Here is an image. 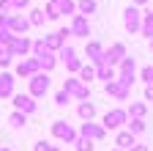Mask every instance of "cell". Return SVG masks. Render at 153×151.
<instances>
[{"label": "cell", "instance_id": "obj_47", "mask_svg": "<svg viewBox=\"0 0 153 151\" xmlns=\"http://www.w3.org/2000/svg\"><path fill=\"white\" fill-rule=\"evenodd\" d=\"M112 151H123V148H112Z\"/></svg>", "mask_w": 153, "mask_h": 151}, {"label": "cell", "instance_id": "obj_15", "mask_svg": "<svg viewBox=\"0 0 153 151\" xmlns=\"http://www.w3.org/2000/svg\"><path fill=\"white\" fill-rule=\"evenodd\" d=\"M104 93H107V96H115V99H120V102H126L131 91H128V88H123V85L118 83V77H115V80L104 83Z\"/></svg>", "mask_w": 153, "mask_h": 151}, {"label": "cell", "instance_id": "obj_12", "mask_svg": "<svg viewBox=\"0 0 153 151\" xmlns=\"http://www.w3.org/2000/svg\"><path fill=\"white\" fill-rule=\"evenodd\" d=\"M123 58H126V44L123 41H115L109 50H104V63H109V66H118Z\"/></svg>", "mask_w": 153, "mask_h": 151}, {"label": "cell", "instance_id": "obj_24", "mask_svg": "<svg viewBox=\"0 0 153 151\" xmlns=\"http://www.w3.org/2000/svg\"><path fill=\"white\" fill-rule=\"evenodd\" d=\"M76 77H79L82 83H88V85H90V83L96 80V66H93V63H82V66H79V71H76Z\"/></svg>", "mask_w": 153, "mask_h": 151}, {"label": "cell", "instance_id": "obj_1", "mask_svg": "<svg viewBox=\"0 0 153 151\" xmlns=\"http://www.w3.org/2000/svg\"><path fill=\"white\" fill-rule=\"evenodd\" d=\"M63 91L68 93L71 99H76V102L90 99V85H88V83H82L79 77H66V80H63Z\"/></svg>", "mask_w": 153, "mask_h": 151}, {"label": "cell", "instance_id": "obj_9", "mask_svg": "<svg viewBox=\"0 0 153 151\" xmlns=\"http://www.w3.org/2000/svg\"><path fill=\"white\" fill-rule=\"evenodd\" d=\"M52 135H55L57 140H63V143H74V140H76L74 126L66 124V121H52Z\"/></svg>", "mask_w": 153, "mask_h": 151}, {"label": "cell", "instance_id": "obj_21", "mask_svg": "<svg viewBox=\"0 0 153 151\" xmlns=\"http://www.w3.org/2000/svg\"><path fill=\"white\" fill-rule=\"evenodd\" d=\"M118 74H126V77H134V74H137V61L126 55V58H123V61L118 63Z\"/></svg>", "mask_w": 153, "mask_h": 151}, {"label": "cell", "instance_id": "obj_40", "mask_svg": "<svg viewBox=\"0 0 153 151\" xmlns=\"http://www.w3.org/2000/svg\"><path fill=\"white\" fill-rule=\"evenodd\" d=\"M118 83H120L123 88H128V91H131V85H134V77H126V74H118Z\"/></svg>", "mask_w": 153, "mask_h": 151}, {"label": "cell", "instance_id": "obj_43", "mask_svg": "<svg viewBox=\"0 0 153 151\" xmlns=\"http://www.w3.org/2000/svg\"><path fill=\"white\" fill-rule=\"evenodd\" d=\"M128 151H150V148H148V146H142V143H134Z\"/></svg>", "mask_w": 153, "mask_h": 151}, {"label": "cell", "instance_id": "obj_36", "mask_svg": "<svg viewBox=\"0 0 153 151\" xmlns=\"http://www.w3.org/2000/svg\"><path fill=\"white\" fill-rule=\"evenodd\" d=\"M11 61H14V55L3 47V52H0V69H6V66H11Z\"/></svg>", "mask_w": 153, "mask_h": 151}, {"label": "cell", "instance_id": "obj_20", "mask_svg": "<svg viewBox=\"0 0 153 151\" xmlns=\"http://www.w3.org/2000/svg\"><path fill=\"white\" fill-rule=\"evenodd\" d=\"M134 137H137V135H131L128 129H123V132H118V137H115V146H118V148H126V151H128L134 143H137Z\"/></svg>", "mask_w": 153, "mask_h": 151}, {"label": "cell", "instance_id": "obj_5", "mask_svg": "<svg viewBox=\"0 0 153 151\" xmlns=\"http://www.w3.org/2000/svg\"><path fill=\"white\" fill-rule=\"evenodd\" d=\"M123 124H128V113H126V110L115 107V110H107V113H104V121H101L104 129H120Z\"/></svg>", "mask_w": 153, "mask_h": 151}, {"label": "cell", "instance_id": "obj_3", "mask_svg": "<svg viewBox=\"0 0 153 151\" xmlns=\"http://www.w3.org/2000/svg\"><path fill=\"white\" fill-rule=\"evenodd\" d=\"M36 71H41V63H38V58H33V55H27V58H22L16 63L14 69V77H22V80H30Z\"/></svg>", "mask_w": 153, "mask_h": 151}, {"label": "cell", "instance_id": "obj_42", "mask_svg": "<svg viewBox=\"0 0 153 151\" xmlns=\"http://www.w3.org/2000/svg\"><path fill=\"white\" fill-rule=\"evenodd\" d=\"M145 102H153V83L145 85Z\"/></svg>", "mask_w": 153, "mask_h": 151}, {"label": "cell", "instance_id": "obj_28", "mask_svg": "<svg viewBox=\"0 0 153 151\" xmlns=\"http://www.w3.org/2000/svg\"><path fill=\"white\" fill-rule=\"evenodd\" d=\"M27 20H30V25H33V28H41V25H44V20H47V14H44V8H33V11L27 14Z\"/></svg>", "mask_w": 153, "mask_h": 151}, {"label": "cell", "instance_id": "obj_6", "mask_svg": "<svg viewBox=\"0 0 153 151\" xmlns=\"http://www.w3.org/2000/svg\"><path fill=\"white\" fill-rule=\"evenodd\" d=\"M30 47H33V41L27 39V36H14L11 44H6V50L14 55V58H27V55H30Z\"/></svg>", "mask_w": 153, "mask_h": 151}, {"label": "cell", "instance_id": "obj_39", "mask_svg": "<svg viewBox=\"0 0 153 151\" xmlns=\"http://www.w3.org/2000/svg\"><path fill=\"white\" fill-rule=\"evenodd\" d=\"M27 6H30V0H11V8L14 11H25Z\"/></svg>", "mask_w": 153, "mask_h": 151}, {"label": "cell", "instance_id": "obj_31", "mask_svg": "<svg viewBox=\"0 0 153 151\" xmlns=\"http://www.w3.org/2000/svg\"><path fill=\"white\" fill-rule=\"evenodd\" d=\"M44 14H47V20H49V22H55V20H60V11L55 8V3H52V0H49V3L44 6Z\"/></svg>", "mask_w": 153, "mask_h": 151}, {"label": "cell", "instance_id": "obj_41", "mask_svg": "<svg viewBox=\"0 0 153 151\" xmlns=\"http://www.w3.org/2000/svg\"><path fill=\"white\" fill-rule=\"evenodd\" d=\"M11 0H0V14H11Z\"/></svg>", "mask_w": 153, "mask_h": 151}, {"label": "cell", "instance_id": "obj_30", "mask_svg": "<svg viewBox=\"0 0 153 151\" xmlns=\"http://www.w3.org/2000/svg\"><path fill=\"white\" fill-rule=\"evenodd\" d=\"M44 52H47V41H44V39H36L33 47H30V55H33V58H41Z\"/></svg>", "mask_w": 153, "mask_h": 151}, {"label": "cell", "instance_id": "obj_22", "mask_svg": "<svg viewBox=\"0 0 153 151\" xmlns=\"http://www.w3.org/2000/svg\"><path fill=\"white\" fill-rule=\"evenodd\" d=\"M140 36L153 39V11H142V28H140Z\"/></svg>", "mask_w": 153, "mask_h": 151}, {"label": "cell", "instance_id": "obj_34", "mask_svg": "<svg viewBox=\"0 0 153 151\" xmlns=\"http://www.w3.org/2000/svg\"><path fill=\"white\" fill-rule=\"evenodd\" d=\"M74 146H76V151H93V140H88V137H76Z\"/></svg>", "mask_w": 153, "mask_h": 151}, {"label": "cell", "instance_id": "obj_27", "mask_svg": "<svg viewBox=\"0 0 153 151\" xmlns=\"http://www.w3.org/2000/svg\"><path fill=\"white\" fill-rule=\"evenodd\" d=\"M8 124H11L14 129H22V126L27 124V113H22V110H14L11 116H8Z\"/></svg>", "mask_w": 153, "mask_h": 151}, {"label": "cell", "instance_id": "obj_4", "mask_svg": "<svg viewBox=\"0 0 153 151\" xmlns=\"http://www.w3.org/2000/svg\"><path fill=\"white\" fill-rule=\"evenodd\" d=\"M123 28L128 33H140V28H142V11H140V6H128L123 11Z\"/></svg>", "mask_w": 153, "mask_h": 151}, {"label": "cell", "instance_id": "obj_10", "mask_svg": "<svg viewBox=\"0 0 153 151\" xmlns=\"http://www.w3.org/2000/svg\"><path fill=\"white\" fill-rule=\"evenodd\" d=\"M68 28H71V36H76V39H88V36H90V22H88V17H82V14H74Z\"/></svg>", "mask_w": 153, "mask_h": 151}, {"label": "cell", "instance_id": "obj_46", "mask_svg": "<svg viewBox=\"0 0 153 151\" xmlns=\"http://www.w3.org/2000/svg\"><path fill=\"white\" fill-rule=\"evenodd\" d=\"M150 52H153V39H150Z\"/></svg>", "mask_w": 153, "mask_h": 151}, {"label": "cell", "instance_id": "obj_32", "mask_svg": "<svg viewBox=\"0 0 153 151\" xmlns=\"http://www.w3.org/2000/svg\"><path fill=\"white\" fill-rule=\"evenodd\" d=\"M74 55H76V50H74V47H68V44H63V50L57 52V61H63V63H66V61H71V58H74Z\"/></svg>", "mask_w": 153, "mask_h": 151}, {"label": "cell", "instance_id": "obj_44", "mask_svg": "<svg viewBox=\"0 0 153 151\" xmlns=\"http://www.w3.org/2000/svg\"><path fill=\"white\" fill-rule=\"evenodd\" d=\"M148 0H131V6H145Z\"/></svg>", "mask_w": 153, "mask_h": 151}, {"label": "cell", "instance_id": "obj_8", "mask_svg": "<svg viewBox=\"0 0 153 151\" xmlns=\"http://www.w3.org/2000/svg\"><path fill=\"white\" fill-rule=\"evenodd\" d=\"M8 28H11V33H14V36H25L33 25H30V20H27L25 14L11 11V14H8Z\"/></svg>", "mask_w": 153, "mask_h": 151}, {"label": "cell", "instance_id": "obj_29", "mask_svg": "<svg viewBox=\"0 0 153 151\" xmlns=\"http://www.w3.org/2000/svg\"><path fill=\"white\" fill-rule=\"evenodd\" d=\"M128 132L131 135H142L145 132V118H128Z\"/></svg>", "mask_w": 153, "mask_h": 151}, {"label": "cell", "instance_id": "obj_19", "mask_svg": "<svg viewBox=\"0 0 153 151\" xmlns=\"http://www.w3.org/2000/svg\"><path fill=\"white\" fill-rule=\"evenodd\" d=\"M38 63H41V71H52L55 66H57V52H52V50H47L44 55H41V58H38Z\"/></svg>", "mask_w": 153, "mask_h": 151}, {"label": "cell", "instance_id": "obj_37", "mask_svg": "<svg viewBox=\"0 0 153 151\" xmlns=\"http://www.w3.org/2000/svg\"><path fill=\"white\" fill-rule=\"evenodd\" d=\"M79 66H82V61H79V58H76V55H74V58H71V61H66V69H68L71 74H76V71H79Z\"/></svg>", "mask_w": 153, "mask_h": 151}, {"label": "cell", "instance_id": "obj_11", "mask_svg": "<svg viewBox=\"0 0 153 151\" xmlns=\"http://www.w3.org/2000/svg\"><path fill=\"white\" fill-rule=\"evenodd\" d=\"M11 104H14V110H22V113H27V116L36 113V107H38L30 93H14V96H11Z\"/></svg>", "mask_w": 153, "mask_h": 151}, {"label": "cell", "instance_id": "obj_26", "mask_svg": "<svg viewBox=\"0 0 153 151\" xmlns=\"http://www.w3.org/2000/svg\"><path fill=\"white\" fill-rule=\"evenodd\" d=\"M126 113H128V118H145L148 116V104L145 102H131V107Z\"/></svg>", "mask_w": 153, "mask_h": 151}, {"label": "cell", "instance_id": "obj_14", "mask_svg": "<svg viewBox=\"0 0 153 151\" xmlns=\"http://www.w3.org/2000/svg\"><path fill=\"white\" fill-rule=\"evenodd\" d=\"M14 85H16V77L11 71H0V99H11L14 96Z\"/></svg>", "mask_w": 153, "mask_h": 151}, {"label": "cell", "instance_id": "obj_23", "mask_svg": "<svg viewBox=\"0 0 153 151\" xmlns=\"http://www.w3.org/2000/svg\"><path fill=\"white\" fill-rule=\"evenodd\" d=\"M52 3H55L57 11H60V17H63V14H66V17H74V14H76V3H74V0H52Z\"/></svg>", "mask_w": 153, "mask_h": 151}, {"label": "cell", "instance_id": "obj_33", "mask_svg": "<svg viewBox=\"0 0 153 151\" xmlns=\"http://www.w3.org/2000/svg\"><path fill=\"white\" fill-rule=\"evenodd\" d=\"M68 102H71V96H68V93H66L63 88L55 93V104H57V107H68Z\"/></svg>", "mask_w": 153, "mask_h": 151}, {"label": "cell", "instance_id": "obj_18", "mask_svg": "<svg viewBox=\"0 0 153 151\" xmlns=\"http://www.w3.org/2000/svg\"><path fill=\"white\" fill-rule=\"evenodd\" d=\"M76 113H79L82 121H93V118H96V104H93L90 99H82L79 107H76Z\"/></svg>", "mask_w": 153, "mask_h": 151}, {"label": "cell", "instance_id": "obj_25", "mask_svg": "<svg viewBox=\"0 0 153 151\" xmlns=\"http://www.w3.org/2000/svg\"><path fill=\"white\" fill-rule=\"evenodd\" d=\"M96 8H99V3H96V0H76V14H82V17L96 14Z\"/></svg>", "mask_w": 153, "mask_h": 151}, {"label": "cell", "instance_id": "obj_2", "mask_svg": "<svg viewBox=\"0 0 153 151\" xmlns=\"http://www.w3.org/2000/svg\"><path fill=\"white\" fill-rule=\"evenodd\" d=\"M49 85H52V80H49V74H47V71H36L33 77L27 80V88H30V96H33V99L47 96Z\"/></svg>", "mask_w": 153, "mask_h": 151}, {"label": "cell", "instance_id": "obj_45", "mask_svg": "<svg viewBox=\"0 0 153 151\" xmlns=\"http://www.w3.org/2000/svg\"><path fill=\"white\" fill-rule=\"evenodd\" d=\"M0 151H8V148H6V146H0Z\"/></svg>", "mask_w": 153, "mask_h": 151}, {"label": "cell", "instance_id": "obj_48", "mask_svg": "<svg viewBox=\"0 0 153 151\" xmlns=\"http://www.w3.org/2000/svg\"><path fill=\"white\" fill-rule=\"evenodd\" d=\"M0 52H3V44H0Z\"/></svg>", "mask_w": 153, "mask_h": 151}, {"label": "cell", "instance_id": "obj_17", "mask_svg": "<svg viewBox=\"0 0 153 151\" xmlns=\"http://www.w3.org/2000/svg\"><path fill=\"white\" fill-rule=\"evenodd\" d=\"M115 77H118L115 66H109V63H96V80H104V83H109V80H115Z\"/></svg>", "mask_w": 153, "mask_h": 151}, {"label": "cell", "instance_id": "obj_7", "mask_svg": "<svg viewBox=\"0 0 153 151\" xmlns=\"http://www.w3.org/2000/svg\"><path fill=\"white\" fill-rule=\"evenodd\" d=\"M68 36H71V28H60V30H55V33H47V36H44L47 50H52V52H60Z\"/></svg>", "mask_w": 153, "mask_h": 151}, {"label": "cell", "instance_id": "obj_38", "mask_svg": "<svg viewBox=\"0 0 153 151\" xmlns=\"http://www.w3.org/2000/svg\"><path fill=\"white\" fill-rule=\"evenodd\" d=\"M36 151H60V148L52 146L49 140H38V143H36Z\"/></svg>", "mask_w": 153, "mask_h": 151}, {"label": "cell", "instance_id": "obj_35", "mask_svg": "<svg viewBox=\"0 0 153 151\" xmlns=\"http://www.w3.org/2000/svg\"><path fill=\"white\" fill-rule=\"evenodd\" d=\"M140 80H142L145 85H150V83H153V66H145V69L140 71Z\"/></svg>", "mask_w": 153, "mask_h": 151}, {"label": "cell", "instance_id": "obj_16", "mask_svg": "<svg viewBox=\"0 0 153 151\" xmlns=\"http://www.w3.org/2000/svg\"><path fill=\"white\" fill-rule=\"evenodd\" d=\"M85 55H88V61L96 66V63H104V47L99 41H88L85 44Z\"/></svg>", "mask_w": 153, "mask_h": 151}, {"label": "cell", "instance_id": "obj_13", "mask_svg": "<svg viewBox=\"0 0 153 151\" xmlns=\"http://www.w3.org/2000/svg\"><path fill=\"white\" fill-rule=\"evenodd\" d=\"M104 135H107V129H104L101 124L85 121V124L79 126V137H88V140H104Z\"/></svg>", "mask_w": 153, "mask_h": 151}]
</instances>
